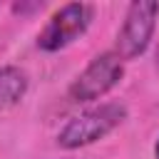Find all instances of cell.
Listing matches in <instances>:
<instances>
[{
  "label": "cell",
  "instance_id": "6da1fadb",
  "mask_svg": "<svg viewBox=\"0 0 159 159\" xmlns=\"http://www.w3.org/2000/svg\"><path fill=\"white\" fill-rule=\"evenodd\" d=\"M127 119V107L122 102H102L94 104L80 114H75L60 132H57V147L62 149H82L89 147L107 134H112L122 122Z\"/></svg>",
  "mask_w": 159,
  "mask_h": 159
},
{
  "label": "cell",
  "instance_id": "7a4b0ae2",
  "mask_svg": "<svg viewBox=\"0 0 159 159\" xmlns=\"http://www.w3.org/2000/svg\"><path fill=\"white\" fill-rule=\"evenodd\" d=\"M124 77V60L114 52H99L89 60V65L72 80L67 87V97L75 104H87L94 99H102L107 92H112Z\"/></svg>",
  "mask_w": 159,
  "mask_h": 159
},
{
  "label": "cell",
  "instance_id": "3957f363",
  "mask_svg": "<svg viewBox=\"0 0 159 159\" xmlns=\"http://www.w3.org/2000/svg\"><path fill=\"white\" fill-rule=\"evenodd\" d=\"M94 20V7L87 2H67L57 7L45 27L37 35V47L42 52H60L77 42L92 25Z\"/></svg>",
  "mask_w": 159,
  "mask_h": 159
},
{
  "label": "cell",
  "instance_id": "277c9868",
  "mask_svg": "<svg viewBox=\"0 0 159 159\" xmlns=\"http://www.w3.org/2000/svg\"><path fill=\"white\" fill-rule=\"evenodd\" d=\"M157 20H159V2L154 0H137L127 7L122 27L117 32L114 40V52L127 62V60H137L139 55L147 52V47L152 45L154 30H157Z\"/></svg>",
  "mask_w": 159,
  "mask_h": 159
},
{
  "label": "cell",
  "instance_id": "5b68a950",
  "mask_svg": "<svg viewBox=\"0 0 159 159\" xmlns=\"http://www.w3.org/2000/svg\"><path fill=\"white\" fill-rule=\"evenodd\" d=\"M27 72L17 65H2L0 67V112L15 107L25 92H27Z\"/></svg>",
  "mask_w": 159,
  "mask_h": 159
},
{
  "label": "cell",
  "instance_id": "8992f818",
  "mask_svg": "<svg viewBox=\"0 0 159 159\" xmlns=\"http://www.w3.org/2000/svg\"><path fill=\"white\" fill-rule=\"evenodd\" d=\"M154 159H159V139H157V144H154Z\"/></svg>",
  "mask_w": 159,
  "mask_h": 159
},
{
  "label": "cell",
  "instance_id": "52a82bcc",
  "mask_svg": "<svg viewBox=\"0 0 159 159\" xmlns=\"http://www.w3.org/2000/svg\"><path fill=\"white\" fill-rule=\"evenodd\" d=\"M157 70H159V50H157Z\"/></svg>",
  "mask_w": 159,
  "mask_h": 159
}]
</instances>
